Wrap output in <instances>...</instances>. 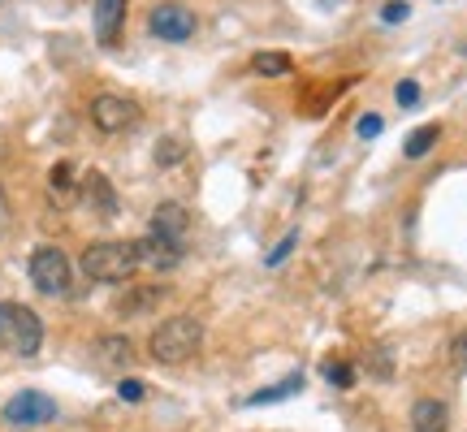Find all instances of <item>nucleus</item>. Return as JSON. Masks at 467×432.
<instances>
[{"label":"nucleus","mask_w":467,"mask_h":432,"mask_svg":"<svg viewBox=\"0 0 467 432\" xmlns=\"http://www.w3.org/2000/svg\"><path fill=\"white\" fill-rule=\"evenodd\" d=\"M407 14H411L407 0H389V5L381 9V22H407Z\"/></svg>","instance_id":"412c9836"},{"label":"nucleus","mask_w":467,"mask_h":432,"mask_svg":"<svg viewBox=\"0 0 467 432\" xmlns=\"http://www.w3.org/2000/svg\"><path fill=\"white\" fill-rule=\"evenodd\" d=\"M295 242H299V238H295V233H285L282 242H277V251H268V264H282L285 255H290V247H295Z\"/></svg>","instance_id":"a878e982"},{"label":"nucleus","mask_w":467,"mask_h":432,"mask_svg":"<svg viewBox=\"0 0 467 432\" xmlns=\"http://www.w3.org/2000/svg\"><path fill=\"white\" fill-rule=\"evenodd\" d=\"M355 130H359V139H377V134H381V117L377 113L359 117V126H355Z\"/></svg>","instance_id":"393cba45"},{"label":"nucleus","mask_w":467,"mask_h":432,"mask_svg":"<svg viewBox=\"0 0 467 432\" xmlns=\"http://www.w3.org/2000/svg\"><path fill=\"white\" fill-rule=\"evenodd\" d=\"M117 394H121V402H143L148 385H143V381H121V385H117Z\"/></svg>","instance_id":"4be33fe9"},{"label":"nucleus","mask_w":467,"mask_h":432,"mask_svg":"<svg viewBox=\"0 0 467 432\" xmlns=\"http://www.w3.org/2000/svg\"><path fill=\"white\" fill-rule=\"evenodd\" d=\"M161 294H165L161 285H139V290H130L126 299L117 303V312H121V316H139V312H148L151 303H161Z\"/></svg>","instance_id":"a211bd4d"},{"label":"nucleus","mask_w":467,"mask_h":432,"mask_svg":"<svg viewBox=\"0 0 467 432\" xmlns=\"http://www.w3.org/2000/svg\"><path fill=\"white\" fill-rule=\"evenodd\" d=\"M52 416H57V402L48 394H39V389H22V394L5 402V424L9 428H39Z\"/></svg>","instance_id":"423d86ee"},{"label":"nucleus","mask_w":467,"mask_h":432,"mask_svg":"<svg viewBox=\"0 0 467 432\" xmlns=\"http://www.w3.org/2000/svg\"><path fill=\"white\" fill-rule=\"evenodd\" d=\"M78 203H83L91 216H100V221H113L117 216V190L113 182L104 178V173H83V182H78Z\"/></svg>","instance_id":"1a4fd4ad"},{"label":"nucleus","mask_w":467,"mask_h":432,"mask_svg":"<svg viewBox=\"0 0 467 432\" xmlns=\"http://www.w3.org/2000/svg\"><path fill=\"white\" fill-rule=\"evenodd\" d=\"M83 273L91 282H104V285H117V282H130L139 273V251L134 242H91L83 251Z\"/></svg>","instance_id":"7ed1b4c3"},{"label":"nucleus","mask_w":467,"mask_h":432,"mask_svg":"<svg viewBox=\"0 0 467 432\" xmlns=\"http://www.w3.org/2000/svg\"><path fill=\"white\" fill-rule=\"evenodd\" d=\"M9 221H14V208H9V195L0 186V230H9Z\"/></svg>","instance_id":"bb28decb"},{"label":"nucleus","mask_w":467,"mask_h":432,"mask_svg":"<svg viewBox=\"0 0 467 432\" xmlns=\"http://www.w3.org/2000/svg\"><path fill=\"white\" fill-rule=\"evenodd\" d=\"M96 39H100L104 48H113L117 35H121V22H126V0H96Z\"/></svg>","instance_id":"9d476101"},{"label":"nucleus","mask_w":467,"mask_h":432,"mask_svg":"<svg viewBox=\"0 0 467 432\" xmlns=\"http://www.w3.org/2000/svg\"><path fill=\"white\" fill-rule=\"evenodd\" d=\"M91 126L100 134H126L139 126V104L130 96H113V91H104L91 100Z\"/></svg>","instance_id":"39448f33"},{"label":"nucleus","mask_w":467,"mask_h":432,"mask_svg":"<svg viewBox=\"0 0 467 432\" xmlns=\"http://www.w3.org/2000/svg\"><path fill=\"white\" fill-rule=\"evenodd\" d=\"M451 428V406L437 398H420L411 406V432H446Z\"/></svg>","instance_id":"9b49d317"},{"label":"nucleus","mask_w":467,"mask_h":432,"mask_svg":"<svg viewBox=\"0 0 467 432\" xmlns=\"http://www.w3.org/2000/svg\"><path fill=\"white\" fill-rule=\"evenodd\" d=\"M134 251H139V268H151V273H173L186 260V242L165 238V233H151V230L148 238L134 242Z\"/></svg>","instance_id":"6e6552de"},{"label":"nucleus","mask_w":467,"mask_h":432,"mask_svg":"<svg viewBox=\"0 0 467 432\" xmlns=\"http://www.w3.org/2000/svg\"><path fill=\"white\" fill-rule=\"evenodd\" d=\"M320 372H325V381L337 385V389H350V385H355V367L342 364V359H329V364L320 367Z\"/></svg>","instance_id":"6ab92c4d"},{"label":"nucleus","mask_w":467,"mask_h":432,"mask_svg":"<svg viewBox=\"0 0 467 432\" xmlns=\"http://www.w3.org/2000/svg\"><path fill=\"white\" fill-rule=\"evenodd\" d=\"M303 389V376L295 372V376H285V381H277V385H268V389H260V394H251L247 398V406H268V402H282V398H295Z\"/></svg>","instance_id":"dca6fc26"},{"label":"nucleus","mask_w":467,"mask_h":432,"mask_svg":"<svg viewBox=\"0 0 467 432\" xmlns=\"http://www.w3.org/2000/svg\"><path fill=\"white\" fill-rule=\"evenodd\" d=\"M31 282H35V290L39 294H48V299H66L69 294V285H74V268H69V260H66V251L61 247H35L31 251Z\"/></svg>","instance_id":"20e7f679"},{"label":"nucleus","mask_w":467,"mask_h":432,"mask_svg":"<svg viewBox=\"0 0 467 432\" xmlns=\"http://www.w3.org/2000/svg\"><path fill=\"white\" fill-rule=\"evenodd\" d=\"M148 31L156 39H165V44H186L191 35H195V14L178 5V0H165V5H156L148 17Z\"/></svg>","instance_id":"0eeeda50"},{"label":"nucleus","mask_w":467,"mask_h":432,"mask_svg":"<svg viewBox=\"0 0 467 432\" xmlns=\"http://www.w3.org/2000/svg\"><path fill=\"white\" fill-rule=\"evenodd\" d=\"M251 69L265 74V78H290L295 61H290L285 52H255V57H251Z\"/></svg>","instance_id":"f3484780"},{"label":"nucleus","mask_w":467,"mask_h":432,"mask_svg":"<svg viewBox=\"0 0 467 432\" xmlns=\"http://www.w3.org/2000/svg\"><path fill=\"white\" fill-rule=\"evenodd\" d=\"M0 346L17 359H35L44 346V320L26 303H0Z\"/></svg>","instance_id":"f03ea898"},{"label":"nucleus","mask_w":467,"mask_h":432,"mask_svg":"<svg viewBox=\"0 0 467 432\" xmlns=\"http://www.w3.org/2000/svg\"><path fill=\"white\" fill-rule=\"evenodd\" d=\"M48 200L66 208L69 200H78V182H74V165L69 160H57L48 169Z\"/></svg>","instance_id":"ddd939ff"},{"label":"nucleus","mask_w":467,"mask_h":432,"mask_svg":"<svg viewBox=\"0 0 467 432\" xmlns=\"http://www.w3.org/2000/svg\"><path fill=\"white\" fill-rule=\"evenodd\" d=\"M96 359H100L104 367H130V359H134L130 337H121V333L100 337V342H96Z\"/></svg>","instance_id":"4468645a"},{"label":"nucleus","mask_w":467,"mask_h":432,"mask_svg":"<svg viewBox=\"0 0 467 432\" xmlns=\"http://www.w3.org/2000/svg\"><path fill=\"white\" fill-rule=\"evenodd\" d=\"M394 100H399L402 108H411V104L420 100V87L416 83H399V87H394Z\"/></svg>","instance_id":"b1692460"},{"label":"nucleus","mask_w":467,"mask_h":432,"mask_svg":"<svg viewBox=\"0 0 467 432\" xmlns=\"http://www.w3.org/2000/svg\"><path fill=\"white\" fill-rule=\"evenodd\" d=\"M451 359H454V367L459 372H467V329L454 337V346H451Z\"/></svg>","instance_id":"5701e85b"},{"label":"nucleus","mask_w":467,"mask_h":432,"mask_svg":"<svg viewBox=\"0 0 467 432\" xmlns=\"http://www.w3.org/2000/svg\"><path fill=\"white\" fill-rule=\"evenodd\" d=\"M186 156V148L182 143H178V139H161V143H156V165H178V160H182Z\"/></svg>","instance_id":"aec40b11"},{"label":"nucleus","mask_w":467,"mask_h":432,"mask_svg":"<svg viewBox=\"0 0 467 432\" xmlns=\"http://www.w3.org/2000/svg\"><path fill=\"white\" fill-rule=\"evenodd\" d=\"M186 230H191V216H186L182 203H161V208L151 212V233H165V238L186 242Z\"/></svg>","instance_id":"f8f14e48"},{"label":"nucleus","mask_w":467,"mask_h":432,"mask_svg":"<svg viewBox=\"0 0 467 432\" xmlns=\"http://www.w3.org/2000/svg\"><path fill=\"white\" fill-rule=\"evenodd\" d=\"M203 346V324L195 316H169L156 324V333H151V359L156 364H186V359H195Z\"/></svg>","instance_id":"f257e3e1"},{"label":"nucleus","mask_w":467,"mask_h":432,"mask_svg":"<svg viewBox=\"0 0 467 432\" xmlns=\"http://www.w3.org/2000/svg\"><path fill=\"white\" fill-rule=\"evenodd\" d=\"M437 139H441V126H437V121H429V126L411 130V134H407V143H402L407 160H420V156H429V151L437 148Z\"/></svg>","instance_id":"2eb2a0df"}]
</instances>
